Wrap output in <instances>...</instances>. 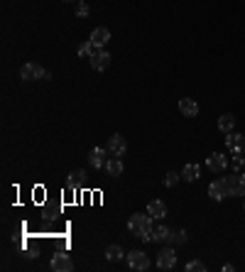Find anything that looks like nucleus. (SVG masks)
Instances as JSON below:
<instances>
[{
  "label": "nucleus",
  "instance_id": "nucleus-4",
  "mask_svg": "<svg viewBox=\"0 0 245 272\" xmlns=\"http://www.w3.org/2000/svg\"><path fill=\"white\" fill-rule=\"evenodd\" d=\"M226 181H228L231 196H245V174L243 172H233L231 177H226Z\"/></svg>",
  "mask_w": 245,
  "mask_h": 272
},
{
  "label": "nucleus",
  "instance_id": "nucleus-2",
  "mask_svg": "<svg viewBox=\"0 0 245 272\" xmlns=\"http://www.w3.org/2000/svg\"><path fill=\"white\" fill-rule=\"evenodd\" d=\"M125 258H127L130 270H140V272L150 270V258H147V253H145V250H130Z\"/></svg>",
  "mask_w": 245,
  "mask_h": 272
},
{
  "label": "nucleus",
  "instance_id": "nucleus-6",
  "mask_svg": "<svg viewBox=\"0 0 245 272\" xmlns=\"http://www.w3.org/2000/svg\"><path fill=\"white\" fill-rule=\"evenodd\" d=\"M209 196L214 199V201H223V199H228L231 196V191H228V181L226 179H216L209 184Z\"/></svg>",
  "mask_w": 245,
  "mask_h": 272
},
{
  "label": "nucleus",
  "instance_id": "nucleus-21",
  "mask_svg": "<svg viewBox=\"0 0 245 272\" xmlns=\"http://www.w3.org/2000/svg\"><path fill=\"white\" fill-rule=\"evenodd\" d=\"M106 258L108 260H121V258H125V253H122L121 245H108L106 248Z\"/></svg>",
  "mask_w": 245,
  "mask_h": 272
},
{
  "label": "nucleus",
  "instance_id": "nucleus-5",
  "mask_svg": "<svg viewBox=\"0 0 245 272\" xmlns=\"http://www.w3.org/2000/svg\"><path fill=\"white\" fill-rule=\"evenodd\" d=\"M106 150H108L111 157H122V154L127 152V142H125V137H122V135H113V137H108Z\"/></svg>",
  "mask_w": 245,
  "mask_h": 272
},
{
  "label": "nucleus",
  "instance_id": "nucleus-16",
  "mask_svg": "<svg viewBox=\"0 0 245 272\" xmlns=\"http://www.w3.org/2000/svg\"><path fill=\"white\" fill-rule=\"evenodd\" d=\"M201 177V167L196 164V162H189V164H184L182 169V179L184 181H196Z\"/></svg>",
  "mask_w": 245,
  "mask_h": 272
},
{
  "label": "nucleus",
  "instance_id": "nucleus-9",
  "mask_svg": "<svg viewBox=\"0 0 245 272\" xmlns=\"http://www.w3.org/2000/svg\"><path fill=\"white\" fill-rule=\"evenodd\" d=\"M89 42H91L96 49H103V47L111 42V30H108V27H96V30L91 32V39H89Z\"/></svg>",
  "mask_w": 245,
  "mask_h": 272
},
{
  "label": "nucleus",
  "instance_id": "nucleus-8",
  "mask_svg": "<svg viewBox=\"0 0 245 272\" xmlns=\"http://www.w3.org/2000/svg\"><path fill=\"white\" fill-rule=\"evenodd\" d=\"M89 59H91V69H93V71H106V69L111 66V54H108L106 49H96Z\"/></svg>",
  "mask_w": 245,
  "mask_h": 272
},
{
  "label": "nucleus",
  "instance_id": "nucleus-25",
  "mask_svg": "<svg viewBox=\"0 0 245 272\" xmlns=\"http://www.w3.org/2000/svg\"><path fill=\"white\" fill-rule=\"evenodd\" d=\"M93 52H96V47H93L91 42H84V44L79 47V57H91Z\"/></svg>",
  "mask_w": 245,
  "mask_h": 272
},
{
  "label": "nucleus",
  "instance_id": "nucleus-22",
  "mask_svg": "<svg viewBox=\"0 0 245 272\" xmlns=\"http://www.w3.org/2000/svg\"><path fill=\"white\" fill-rule=\"evenodd\" d=\"M81 181H86V172H84V169H74V172L69 174V186H76V184H81Z\"/></svg>",
  "mask_w": 245,
  "mask_h": 272
},
{
  "label": "nucleus",
  "instance_id": "nucleus-23",
  "mask_svg": "<svg viewBox=\"0 0 245 272\" xmlns=\"http://www.w3.org/2000/svg\"><path fill=\"white\" fill-rule=\"evenodd\" d=\"M231 167L236 169V172H241L245 167V157H243V152H233V157H231Z\"/></svg>",
  "mask_w": 245,
  "mask_h": 272
},
{
  "label": "nucleus",
  "instance_id": "nucleus-28",
  "mask_svg": "<svg viewBox=\"0 0 245 272\" xmlns=\"http://www.w3.org/2000/svg\"><path fill=\"white\" fill-rule=\"evenodd\" d=\"M49 79H52V71H49V69H44V76H42V81H49Z\"/></svg>",
  "mask_w": 245,
  "mask_h": 272
},
{
  "label": "nucleus",
  "instance_id": "nucleus-12",
  "mask_svg": "<svg viewBox=\"0 0 245 272\" xmlns=\"http://www.w3.org/2000/svg\"><path fill=\"white\" fill-rule=\"evenodd\" d=\"M226 147L231 152H245V135L243 133H228Z\"/></svg>",
  "mask_w": 245,
  "mask_h": 272
},
{
  "label": "nucleus",
  "instance_id": "nucleus-15",
  "mask_svg": "<svg viewBox=\"0 0 245 272\" xmlns=\"http://www.w3.org/2000/svg\"><path fill=\"white\" fill-rule=\"evenodd\" d=\"M147 213H150L152 218H157V221H162V218L167 216V204H164L162 199H154V201L147 204Z\"/></svg>",
  "mask_w": 245,
  "mask_h": 272
},
{
  "label": "nucleus",
  "instance_id": "nucleus-10",
  "mask_svg": "<svg viewBox=\"0 0 245 272\" xmlns=\"http://www.w3.org/2000/svg\"><path fill=\"white\" fill-rule=\"evenodd\" d=\"M206 167L211 172H223L228 167V157L221 154V152H211V157H206Z\"/></svg>",
  "mask_w": 245,
  "mask_h": 272
},
{
  "label": "nucleus",
  "instance_id": "nucleus-17",
  "mask_svg": "<svg viewBox=\"0 0 245 272\" xmlns=\"http://www.w3.org/2000/svg\"><path fill=\"white\" fill-rule=\"evenodd\" d=\"M122 162H121V157H111L108 162H106V172H108V177H121L122 174Z\"/></svg>",
  "mask_w": 245,
  "mask_h": 272
},
{
  "label": "nucleus",
  "instance_id": "nucleus-13",
  "mask_svg": "<svg viewBox=\"0 0 245 272\" xmlns=\"http://www.w3.org/2000/svg\"><path fill=\"white\" fill-rule=\"evenodd\" d=\"M179 113L184 118H196L199 116V103L194 98H182L179 101Z\"/></svg>",
  "mask_w": 245,
  "mask_h": 272
},
{
  "label": "nucleus",
  "instance_id": "nucleus-3",
  "mask_svg": "<svg viewBox=\"0 0 245 272\" xmlns=\"http://www.w3.org/2000/svg\"><path fill=\"white\" fill-rule=\"evenodd\" d=\"M177 265V253H174V248L169 245V248H162L159 253H157V268L159 270H172Z\"/></svg>",
  "mask_w": 245,
  "mask_h": 272
},
{
  "label": "nucleus",
  "instance_id": "nucleus-24",
  "mask_svg": "<svg viewBox=\"0 0 245 272\" xmlns=\"http://www.w3.org/2000/svg\"><path fill=\"white\" fill-rule=\"evenodd\" d=\"M186 272H206V265L201 260H189L186 263Z\"/></svg>",
  "mask_w": 245,
  "mask_h": 272
},
{
  "label": "nucleus",
  "instance_id": "nucleus-29",
  "mask_svg": "<svg viewBox=\"0 0 245 272\" xmlns=\"http://www.w3.org/2000/svg\"><path fill=\"white\" fill-rule=\"evenodd\" d=\"M61 2H74V0H61Z\"/></svg>",
  "mask_w": 245,
  "mask_h": 272
},
{
  "label": "nucleus",
  "instance_id": "nucleus-26",
  "mask_svg": "<svg viewBox=\"0 0 245 272\" xmlns=\"http://www.w3.org/2000/svg\"><path fill=\"white\" fill-rule=\"evenodd\" d=\"M89 15H91V7L81 0V2L76 5V17H89Z\"/></svg>",
  "mask_w": 245,
  "mask_h": 272
},
{
  "label": "nucleus",
  "instance_id": "nucleus-14",
  "mask_svg": "<svg viewBox=\"0 0 245 272\" xmlns=\"http://www.w3.org/2000/svg\"><path fill=\"white\" fill-rule=\"evenodd\" d=\"M108 157V150L106 147H93L91 152H89V162L93 164V169H101V167H106V159Z\"/></svg>",
  "mask_w": 245,
  "mask_h": 272
},
{
  "label": "nucleus",
  "instance_id": "nucleus-7",
  "mask_svg": "<svg viewBox=\"0 0 245 272\" xmlns=\"http://www.w3.org/2000/svg\"><path fill=\"white\" fill-rule=\"evenodd\" d=\"M42 76H44V69H42L39 64H34V61L22 64V69H20V79H22V81H37V79H42Z\"/></svg>",
  "mask_w": 245,
  "mask_h": 272
},
{
  "label": "nucleus",
  "instance_id": "nucleus-19",
  "mask_svg": "<svg viewBox=\"0 0 245 272\" xmlns=\"http://www.w3.org/2000/svg\"><path fill=\"white\" fill-rule=\"evenodd\" d=\"M169 228L167 226H157V228H152V243H164L169 241Z\"/></svg>",
  "mask_w": 245,
  "mask_h": 272
},
{
  "label": "nucleus",
  "instance_id": "nucleus-20",
  "mask_svg": "<svg viewBox=\"0 0 245 272\" xmlns=\"http://www.w3.org/2000/svg\"><path fill=\"white\" fill-rule=\"evenodd\" d=\"M186 241H189V236H186V231H184V228L174 231V233H169V245H184Z\"/></svg>",
  "mask_w": 245,
  "mask_h": 272
},
{
  "label": "nucleus",
  "instance_id": "nucleus-1",
  "mask_svg": "<svg viewBox=\"0 0 245 272\" xmlns=\"http://www.w3.org/2000/svg\"><path fill=\"white\" fill-rule=\"evenodd\" d=\"M127 228L132 236H137L142 243L152 241V216L150 213H132L127 221Z\"/></svg>",
  "mask_w": 245,
  "mask_h": 272
},
{
  "label": "nucleus",
  "instance_id": "nucleus-11",
  "mask_svg": "<svg viewBox=\"0 0 245 272\" xmlns=\"http://www.w3.org/2000/svg\"><path fill=\"white\" fill-rule=\"evenodd\" d=\"M52 270H54V272H71V270H74V263H71V258H69V255L57 253V255L52 258Z\"/></svg>",
  "mask_w": 245,
  "mask_h": 272
},
{
  "label": "nucleus",
  "instance_id": "nucleus-27",
  "mask_svg": "<svg viewBox=\"0 0 245 272\" xmlns=\"http://www.w3.org/2000/svg\"><path fill=\"white\" fill-rule=\"evenodd\" d=\"M182 179V174H177V172H169L167 177H164V186H177Z\"/></svg>",
  "mask_w": 245,
  "mask_h": 272
},
{
  "label": "nucleus",
  "instance_id": "nucleus-18",
  "mask_svg": "<svg viewBox=\"0 0 245 272\" xmlns=\"http://www.w3.org/2000/svg\"><path fill=\"white\" fill-rule=\"evenodd\" d=\"M233 128H236V116H231V113H223L221 118H218V130L221 133H233Z\"/></svg>",
  "mask_w": 245,
  "mask_h": 272
}]
</instances>
